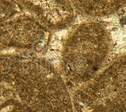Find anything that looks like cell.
<instances>
[{"mask_svg":"<svg viewBox=\"0 0 126 112\" xmlns=\"http://www.w3.org/2000/svg\"><path fill=\"white\" fill-rule=\"evenodd\" d=\"M25 10L49 30L66 28L73 23L76 12L70 0H15Z\"/></svg>","mask_w":126,"mask_h":112,"instance_id":"277c9868","label":"cell"},{"mask_svg":"<svg viewBox=\"0 0 126 112\" xmlns=\"http://www.w3.org/2000/svg\"><path fill=\"white\" fill-rule=\"evenodd\" d=\"M112 49L109 30L98 22H86L73 28L61 51L59 71L63 78L85 83L103 68Z\"/></svg>","mask_w":126,"mask_h":112,"instance_id":"6da1fadb","label":"cell"},{"mask_svg":"<svg viewBox=\"0 0 126 112\" xmlns=\"http://www.w3.org/2000/svg\"><path fill=\"white\" fill-rule=\"evenodd\" d=\"M20 10L15 0H0V24L16 16Z\"/></svg>","mask_w":126,"mask_h":112,"instance_id":"8992f818","label":"cell"},{"mask_svg":"<svg viewBox=\"0 0 126 112\" xmlns=\"http://www.w3.org/2000/svg\"><path fill=\"white\" fill-rule=\"evenodd\" d=\"M75 101L80 112H126V53L85 83Z\"/></svg>","mask_w":126,"mask_h":112,"instance_id":"7a4b0ae2","label":"cell"},{"mask_svg":"<svg viewBox=\"0 0 126 112\" xmlns=\"http://www.w3.org/2000/svg\"><path fill=\"white\" fill-rule=\"evenodd\" d=\"M76 13L89 18H103L126 6V0H70Z\"/></svg>","mask_w":126,"mask_h":112,"instance_id":"5b68a950","label":"cell"},{"mask_svg":"<svg viewBox=\"0 0 126 112\" xmlns=\"http://www.w3.org/2000/svg\"><path fill=\"white\" fill-rule=\"evenodd\" d=\"M50 39V30L30 15L15 16L0 24V53L11 50L42 53Z\"/></svg>","mask_w":126,"mask_h":112,"instance_id":"3957f363","label":"cell"}]
</instances>
